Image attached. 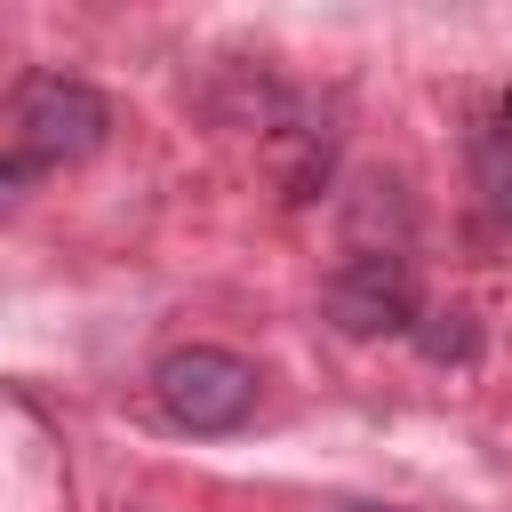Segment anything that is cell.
<instances>
[{"label": "cell", "mask_w": 512, "mask_h": 512, "mask_svg": "<svg viewBox=\"0 0 512 512\" xmlns=\"http://www.w3.org/2000/svg\"><path fill=\"white\" fill-rule=\"evenodd\" d=\"M104 136H112V104L88 80H72V72H24L16 96H8V128H0V144H8L0 184L24 192L32 176L88 160Z\"/></svg>", "instance_id": "cell-1"}, {"label": "cell", "mask_w": 512, "mask_h": 512, "mask_svg": "<svg viewBox=\"0 0 512 512\" xmlns=\"http://www.w3.org/2000/svg\"><path fill=\"white\" fill-rule=\"evenodd\" d=\"M152 400L176 432H240L256 416V368L224 344H176L152 368Z\"/></svg>", "instance_id": "cell-2"}, {"label": "cell", "mask_w": 512, "mask_h": 512, "mask_svg": "<svg viewBox=\"0 0 512 512\" xmlns=\"http://www.w3.org/2000/svg\"><path fill=\"white\" fill-rule=\"evenodd\" d=\"M320 304H328V320H336L344 336H392V328H416V320H424V304H416V264H408L400 248H352V256L328 272Z\"/></svg>", "instance_id": "cell-3"}, {"label": "cell", "mask_w": 512, "mask_h": 512, "mask_svg": "<svg viewBox=\"0 0 512 512\" xmlns=\"http://www.w3.org/2000/svg\"><path fill=\"white\" fill-rule=\"evenodd\" d=\"M416 352L440 360V368H448V360H472V352H480V320H472L464 304H440V312L416 320Z\"/></svg>", "instance_id": "cell-4"}, {"label": "cell", "mask_w": 512, "mask_h": 512, "mask_svg": "<svg viewBox=\"0 0 512 512\" xmlns=\"http://www.w3.org/2000/svg\"><path fill=\"white\" fill-rule=\"evenodd\" d=\"M344 512H384V504H344Z\"/></svg>", "instance_id": "cell-5"}]
</instances>
